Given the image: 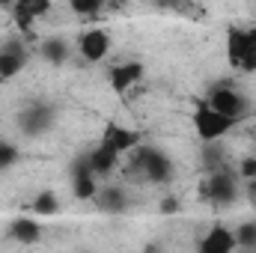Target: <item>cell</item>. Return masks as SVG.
I'll list each match as a JSON object with an SVG mask.
<instances>
[{
    "label": "cell",
    "instance_id": "6da1fadb",
    "mask_svg": "<svg viewBox=\"0 0 256 253\" xmlns=\"http://www.w3.org/2000/svg\"><path fill=\"white\" fill-rule=\"evenodd\" d=\"M232 126H236V120L218 114L208 102H200L196 110H194V128H196L202 143H218L226 131H232Z\"/></svg>",
    "mask_w": 256,
    "mask_h": 253
},
{
    "label": "cell",
    "instance_id": "7a4b0ae2",
    "mask_svg": "<svg viewBox=\"0 0 256 253\" xmlns=\"http://www.w3.org/2000/svg\"><path fill=\"white\" fill-rule=\"evenodd\" d=\"M218 114H224V116H230V120H242L244 116V110H248V104H244V96L238 92V90H232L230 84H220V86H214L212 92H208V98H206Z\"/></svg>",
    "mask_w": 256,
    "mask_h": 253
},
{
    "label": "cell",
    "instance_id": "3957f363",
    "mask_svg": "<svg viewBox=\"0 0 256 253\" xmlns=\"http://www.w3.org/2000/svg\"><path fill=\"white\" fill-rule=\"evenodd\" d=\"M202 196L206 200H212L214 206H230V202H236V196H238V182H236V176L232 173H214L206 185H202Z\"/></svg>",
    "mask_w": 256,
    "mask_h": 253
},
{
    "label": "cell",
    "instance_id": "277c9868",
    "mask_svg": "<svg viewBox=\"0 0 256 253\" xmlns=\"http://www.w3.org/2000/svg\"><path fill=\"white\" fill-rule=\"evenodd\" d=\"M78 51H80V57H84L86 63H102V60L110 54V33H108V30H98V27L80 33Z\"/></svg>",
    "mask_w": 256,
    "mask_h": 253
},
{
    "label": "cell",
    "instance_id": "5b68a950",
    "mask_svg": "<svg viewBox=\"0 0 256 253\" xmlns=\"http://www.w3.org/2000/svg\"><path fill=\"white\" fill-rule=\"evenodd\" d=\"M48 9H51V0H15V3H12L15 24H18L21 30H27V33H30V27H33L36 18L48 15Z\"/></svg>",
    "mask_w": 256,
    "mask_h": 253
},
{
    "label": "cell",
    "instance_id": "8992f818",
    "mask_svg": "<svg viewBox=\"0 0 256 253\" xmlns=\"http://www.w3.org/2000/svg\"><path fill=\"white\" fill-rule=\"evenodd\" d=\"M140 78H143V66L140 63H116V66H110V72H108V80H110L114 92L131 90Z\"/></svg>",
    "mask_w": 256,
    "mask_h": 253
},
{
    "label": "cell",
    "instance_id": "52a82bcc",
    "mask_svg": "<svg viewBox=\"0 0 256 253\" xmlns=\"http://www.w3.org/2000/svg\"><path fill=\"white\" fill-rule=\"evenodd\" d=\"M86 164H90V170H92L96 176H108V173L120 164V152H116L110 143H104V140H102V143L86 155Z\"/></svg>",
    "mask_w": 256,
    "mask_h": 253
},
{
    "label": "cell",
    "instance_id": "ba28073f",
    "mask_svg": "<svg viewBox=\"0 0 256 253\" xmlns=\"http://www.w3.org/2000/svg\"><path fill=\"white\" fill-rule=\"evenodd\" d=\"M149 182H155V185H164L167 179H170V173H173V164H170V158L167 155H161V152H155V149H149L146 152V164H143V170H140Z\"/></svg>",
    "mask_w": 256,
    "mask_h": 253
},
{
    "label": "cell",
    "instance_id": "9c48e42d",
    "mask_svg": "<svg viewBox=\"0 0 256 253\" xmlns=\"http://www.w3.org/2000/svg\"><path fill=\"white\" fill-rule=\"evenodd\" d=\"M236 248H238L236 232H232V230H224V226H214V230L200 242V250L202 253H232Z\"/></svg>",
    "mask_w": 256,
    "mask_h": 253
},
{
    "label": "cell",
    "instance_id": "30bf717a",
    "mask_svg": "<svg viewBox=\"0 0 256 253\" xmlns=\"http://www.w3.org/2000/svg\"><path fill=\"white\" fill-rule=\"evenodd\" d=\"M27 63V54L18 42H9L0 48V78H15Z\"/></svg>",
    "mask_w": 256,
    "mask_h": 253
},
{
    "label": "cell",
    "instance_id": "8fae6325",
    "mask_svg": "<svg viewBox=\"0 0 256 253\" xmlns=\"http://www.w3.org/2000/svg\"><path fill=\"white\" fill-rule=\"evenodd\" d=\"M72 190H74V196H78V200H96V194H98V182H96V173L90 170V164L74 167Z\"/></svg>",
    "mask_w": 256,
    "mask_h": 253
},
{
    "label": "cell",
    "instance_id": "7c38bea8",
    "mask_svg": "<svg viewBox=\"0 0 256 253\" xmlns=\"http://www.w3.org/2000/svg\"><path fill=\"white\" fill-rule=\"evenodd\" d=\"M102 140H104V143H110V146L122 155V152H131V149L140 143V134H137V131H131V128H122V126H108Z\"/></svg>",
    "mask_w": 256,
    "mask_h": 253
},
{
    "label": "cell",
    "instance_id": "4fadbf2b",
    "mask_svg": "<svg viewBox=\"0 0 256 253\" xmlns=\"http://www.w3.org/2000/svg\"><path fill=\"white\" fill-rule=\"evenodd\" d=\"M9 236H12L15 242H21V244H36V242L42 238V226H39V220H33V218H15V220L9 224Z\"/></svg>",
    "mask_w": 256,
    "mask_h": 253
},
{
    "label": "cell",
    "instance_id": "5bb4252c",
    "mask_svg": "<svg viewBox=\"0 0 256 253\" xmlns=\"http://www.w3.org/2000/svg\"><path fill=\"white\" fill-rule=\"evenodd\" d=\"M248 48V30H238V27H230L226 33V57H230V66L238 68V60Z\"/></svg>",
    "mask_w": 256,
    "mask_h": 253
},
{
    "label": "cell",
    "instance_id": "9a60e30c",
    "mask_svg": "<svg viewBox=\"0 0 256 253\" xmlns=\"http://www.w3.org/2000/svg\"><path fill=\"white\" fill-rule=\"evenodd\" d=\"M30 208H33V214H39V218H51V214L60 212V196H57L54 190H42V194L33 196Z\"/></svg>",
    "mask_w": 256,
    "mask_h": 253
},
{
    "label": "cell",
    "instance_id": "2e32d148",
    "mask_svg": "<svg viewBox=\"0 0 256 253\" xmlns=\"http://www.w3.org/2000/svg\"><path fill=\"white\" fill-rule=\"evenodd\" d=\"M39 51H42V57H45L48 63H66V60H68V45H66V39H45Z\"/></svg>",
    "mask_w": 256,
    "mask_h": 253
},
{
    "label": "cell",
    "instance_id": "e0dca14e",
    "mask_svg": "<svg viewBox=\"0 0 256 253\" xmlns=\"http://www.w3.org/2000/svg\"><path fill=\"white\" fill-rule=\"evenodd\" d=\"M96 200L102 202V208L104 212H122L126 208V194L120 188H98V194H96Z\"/></svg>",
    "mask_w": 256,
    "mask_h": 253
},
{
    "label": "cell",
    "instance_id": "ac0fdd59",
    "mask_svg": "<svg viewBox=\"0 0 256 253\" xmlns=\"http://www.w3.org/2000/svg\"><path fill=\"white\" fill-rule=\"evenodd\" d=\"M238 68L244 72H256V30H248V48L238 60Z\"/></svg>",
    "mask_w": 256,
    "mask_h": 253
},
{
    "label": "cell",
    "instance_id": "d6986e66",
    "mask_svg": "<svg viewBox=\"0 0 256 253\" xmlns=\"http://www.w3.org/2000/svg\"><path fill=\"white\" fill-rule=\"evenodd\" d=\"M74 15H96L102 9V0H68Z\"/></svg>",
    "mask_w": 256,
    "mask_h": 253
},
{
    "label": "cell",
    "instance_id": "ffe728a7",
    "mask_svg": "<svg viewBox=\"0 0 256 253\" xmlns=\"http://www.w3.org/2000/svg\"><path fill=\"white\" fill-rule=\"evenodd\" d=\"M236 242H238V248H256V224H244V226H238Z\"/></svg>",
    "mask_w": 256,
    "mask_h": 253
},
{
    "label": "cell",
    "instance_id": "44dd1931",
    "mask_svg": "<svg viewBox=\"0 0 256 253\" xmlns=\"http://www.w3.org/2000/svg\"><path fill=\"white\" fill-rule=\"evenodd\" d=\"M18 158V149L9 143V140H0V170H9Z\"/></svg>",
    "mask_w": 256,
    "mask_h": 253
},
{
    "label": "cell",
    "instance_id": "7402d4cb",
    "mask_svg": "<svg viewBox=\"0 0 256 253\" xmlns=\"http://www.w3.org/2000/svg\"><path fill=\"white\" fill-rule=\"evenodd\" d=\"M238 173H242V179L254 182V179H256V158H244V161H242V167H238Z\"/></svg>",
    "mask_w": 256,
    "mask_h": 253
},
{
    "label": "cell",
    "instance_id": "603a6c76",
    "mask_svg": "<svg viewBox=\"0 0 256 253\" xmlns=\"http://www.w3.org/2000/svg\"><path fill=\"white\" fill-rule=\"evenodd\" d=\"M179 208H182V202H179L176 196H167V200L161 202V214H179Z\"/></svg>",
    "mask_w": 256,
    "mask_h": 253
},
{
    "label": "cell",
    "instance_id": "cb8c5ba5",
    "mask_svg": "<svg viewBox=\"0 0 256 253\" xmlns=\"http://www.w3.org/2000/svg\"><path fill=\"white\" fill-rule=\"evenodd\" d=\"M12 3L15 0H0V9H12Z\"/></svg>",
    "mask_w": 256,
    "mask_h": 253
}]
</instances>
